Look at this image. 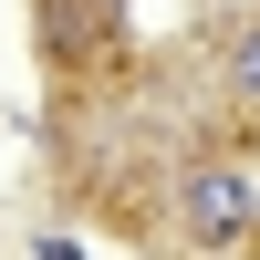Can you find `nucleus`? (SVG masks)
<instances>
[{
	"mask_svg": "<svg viewBox=\"0 0 260 260\" xmlns=\"http://www.w3.org/2000/svg\"><path fill=\"white\" fill-rule=\"evenodd\" d=\"M229 73H240V94H260V31H240V52H229Z\"/></svg>",
	"mask_w": 260,
	"mask_h": 260,
	"instance_id": "nucleus-2",
	"label": "nucleus"
},
{
	"mask_svg": "<svg viewBox=\"0 0 260 260\" xmlns=\"http://www.w3.org/2000/svg\"><path fill=\"white\" fill-rule=\"evenodd\" d=\"M177 229H187L198 250H240L250 229H260V177H250V167H187Z\"/></svg>",
	"mask_w": 260,
	"mask_h": 260,
	"instance_id": "nucleus-1",
	"label": "nucleus"
}]
</instances>
